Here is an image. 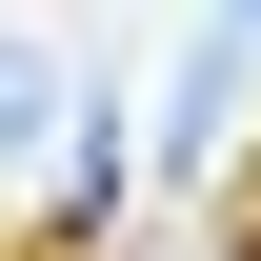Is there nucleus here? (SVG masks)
<instances>
[{
    "label": "nucleus",
    "instance_id": "obj_1",
    "mask_svg": "<svg viewBox=\"0 0 261 261\" xmlns=\"http://www.w3.org/2000/svg\"><path fill=\"white\" fill-rule=\"evenodd\" d=\"M61 121V81H40V40H0V141H40Z\"/></svg>",
    "mask_w": 261,
    "mask_h": 261
},
{
    "label": "nucleus",
    "instance_id": "obj_2",
    "mask_svg": "<svg viewBox=\"0 0 261 261\" xmlns=\"http://www.w3.org/2000/svg\"><path fill=\"white\" fill-rule=\"evenodd\" d=\"M201 261H261V161H241L221 201H201Z\"/></svg>",
    "mask_w": 261,
    "mask_h": 261
},
{
    "label": "nucleus",
    "instance_id": "obj_3",
    "mask_svg": "<svg viewBox=\"0 0 261 261\" xmlns=\"http://www.w3.org/2000/svg\"><path fill=\"white\" fill-rule=\"evenodd\" d=\"M0 261H81V221H40V241H0Z\"/></svg>",
    "mask_w": 261,
    "mask_h": 261
}]
</instances>
